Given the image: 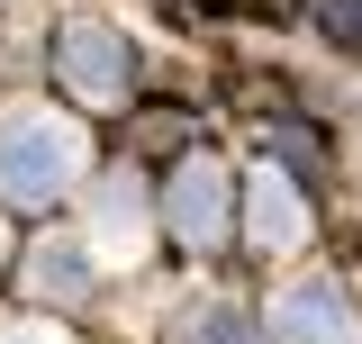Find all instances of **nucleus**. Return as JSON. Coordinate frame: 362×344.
I'll use <instances>...</instances> for the list:
<instances>
[{
	"mask_svg": "<svg viewBox=\"0 0 362 344\" xmlns=\"http://www.w3.org/2000/svg\"><path fill=\"white\" fill-rule=\"evenodd\" d=\"M326 28L335 37H362V0H326Z\"/></svg>",
	"mask_w": 362,
	"mask_h": 344,
	"instance_id": "9",
	"label": "nucleus"
},
{
	"mask_svg": "<svg viewBox=\"0 0 362 344\" xmlns=\"http://www.w3.org/2000/svg\"><path fill=\"white\" fill-rule=\"evenodd\" d=\"M82 164H90V145L73 118H54V109H9L0 118V200L45 209L82 181Z\"/></svg>",
	"mask_w": 362,
	"mask_h": 344,
	"instance_id": "1",
	"label": "nucleus"
},
{
	"mask_svg": "<svg viewBox=\"0 0 362 344\" xmlns=\"http://www.w3.org/2000/svg\"><path fill=\"white\" fill-rule=\"evenodd\" d=\"M37 290H45V299H82V290H90V254H82V245H45V254H37Z\"/></svg>",
	"mask_w": 362,
	"mask_h": 344,
	"instance_id": "6",
	"label": "nucleus"
},
{
	"mask_svg": "<svg viewBox=\"0 0 362 344\" xmlns=\"http://www.w3.org/2000/svg\"><path fill=\"white\" fill-rule=\"evenodd\" d=\"M127 227H145V190H136L127 172H118V181L100 190V236H109V245H136Z\"/></svg>",
	"mask_w": 362,
	"mask_h": 344,
	"instance_id": "7",
	"label": "nucleus"
},
{
	"mask_svg": "<svg viewBox=\"0 0 362 344\" xmlns=\"http://www.w3.org/2000/svg\"><path fill=\"white\" fill-rule=\"evenodd\" d=\"M54 82L73 91V100H90V109H109V100H127L136 82V55L118 28H100V18H73L64 37H54Z\"/></svg>",
	"mask_w": 362,
	"mask_h": 344,
	"instance_id": "2",
	"label": "nucleus"
},
{
	"mask_svg": "<svg viewBox=\"0 0 362 344\" xmlns=\"http://www.w3.org/2000/svg\"><path fill=\"white\" fill-rule=\"evenodd\" d=\"M0 344H54V336H0Z\"/></svg>",
	"mask_w": 362,
	"mask_h": 344,
	"instance_id": "10",
	"label": "nucleus"
},
{
	"mask_svg": "<svg viewBox=\"0 0 362 344\" xmlns=\"http://www.w3.org/2000/svg\"><path fill=\"white\" fill-rule=\"evenodd\" d=\"M190 344H254V326H245L235 308H199V326H190Z\"/></svg>",
	"mask_w": 362,
	"mask_h": 344,
	"instance_id": "8",
	"label": "nucleus"
},
{
	"mask_svg": "<svg viewBox=\"0 0 362 344\" xmlns=\"http://www.w3.org/2000/svg\"><path fill=\"white\" fill-rule=\"evenodd\" d=\"M0 254H9V227H0Z\"/></svg>",
	"mask_w": 362,
	"mask_h": 344,
	"instance_id": "11",
	"label": "nucleus"
},
{
	"mask_svg": "<svg viewBox=\"0 0 362 344\" xmlns=\"http://www.w3.org/2000/svg\"><path fill=\"white\" fill-rule=\"evenodd\" d=\"M272 336L281 344H362V326H354V308L335 299L326 281H299V290L272 299Z\"/></svg>",
	"mask_w": 362,
	"mask_h": 344,
	"instance_id": "3",
	"label": "nucleus"
},
{
	"mask_svg": "<svg viewBox=\"0 0 362 344\" xmlns=\"http://www.w3.org/2000/svg\"><path fill=\"white\" fill-rule=\"evenodd\" d=\"M245 236H254V245H272V254L308 236V200L281 181V164H263V172H254V190H245Z\"/></svg>",
	"mask_w": 362,
	"mask_h": 344,
	"instance_id": "5",
	"label": "nucleus"
},
{
	"mask_svg": "<svg viewBox=\"0 0 362 344\" xmlns=\"http://www.w3.org/2000/svg\"><path fill=\"white\" fill-rule=\"evenodd\" d=\"M163 217H173L181 245H218V236H226V164H209V154H199V164H181Z\"/></svg>",
	"mask_w": 362,
	"mask_h": 344,
	"instance_id": "4",
	"label": "nucleus"
}]
</instances>
